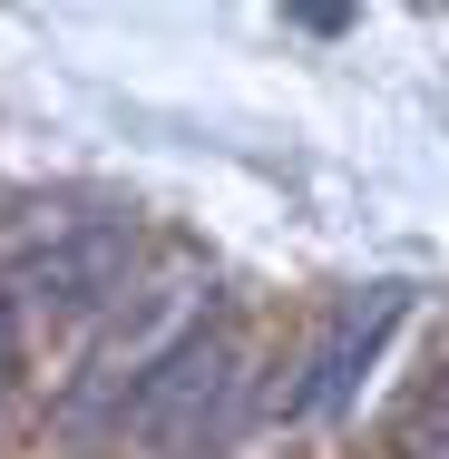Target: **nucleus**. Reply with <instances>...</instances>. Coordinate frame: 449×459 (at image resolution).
Instances as JSON below:
<instances>
[{
    "mask_svg": "<svg viewBox=\"0 0 449 459\" xmlns=\"http://www.w3.org/2000/svg\"><path fill=\"white\" fill-rule=\"evenodd\" d=\"M245 342H235V323H195L167 362L137 381V401H127V430L147 440L157 459H215L235 440V420H245Z\"/></svg>",
    "mask_w": 449,
    "mask_h": 459,
    "instance_id": "obj_3",
    "label": "nucleus"
},
{
    "mask_svg": "<svg viewBox=\"0 0 449 459\" xmlns=\"http://www.w3.org/2000/svg\"><path fill=\"white\" fill-rule=\"evenodd\" d=\"M401 459H449V381L401 420Z\"/></svg>",
    "mask_w": 449,
    "mask_h": 459,
    "instance_id": "obj_5",
    "label": "nucleus"
},
{
    "mask_svg": "<svg viewBox=\"0 0 449 459\" xmlns=\"http://www.w3.org/2000/svg\"><path fill=\"white\" fill-rule=\"evenodd\" d=\"M420 10H449V0H420Z\"/></svg>",
    "mask_w": 449,
    "mask_h": 459,
    "instance_id": "obj_8",
    "label": "nucleus"
},
{
    "mask_svg": "<svg viewBox=\"0 0 449 459\" xmlns=\"http://www.w3.org/2000/svg\"><path fill=\"white\" fill-rule=\"evenodd\" d=\"M127 264H137V225L127 215H30L0 245V303L20 323H89L127 303Z\"/></svg>",
    "mask_w": 449,
    "mask_h": 459,
    "instance_id": "obj_1",
    "label": "nucleus"
},
{
    "mask_svg": "<svg viewBox=\"0 0 449 459\" xmlns=\"http://www.w3.org/2000/svg\"><path fill=\"white\" fill-rule=\"evenodd\" d=\"M293 30H352V0H293Z\"/></svg>",
    "mask_w": 449,
    "mask_h": 459,
    "instance_id": "obj_6",
    "label": "nucleus"
},
{
    "mask_svg": "<svg viewBox=\"0 0 449 459\" xmlns=\"http://www.w3.org/2000/svg\"><path fill=\"white\" fill-rule=\"evenodd\" d=\"M20 352H30V323L0 303V391H10V371H20Z\"/></svg>",
    "mask_w": 449,
    "mask_h": 459,
    "instance_id": "obj_7",
    "label": "nucleus"
},
{
    "mask_svg": "<svg viewBox=\"0 0 449 459\" xmlns=\"http://www.w3.org/2000/svg\"><path fill=\"white\" fill-rule=\"evenodd\" d=\"M401 323H410V283H361V293H342V303L323 313L313 352H303V381L283 391V411H293V420H342Z\"/></svg>",
    "mask_w": 449,
    "mask_h": 459,
    "instance_id": "obj_4",
    "label": "nucleus"
},
{
    "mask_svg": "<svg viewBox=\"0 0 449 459\" xmlns=\"http://www.w3.org/2000/svg\"><path fill=\"white\" fill-rule=\"evenodd\" d=\"M195 323H215V283L195 274V264H177L167 283H147V293L117 313V333L69 371V391H59V411H49V420H59V440H108V430H127L137 381L167 362Z\"/></svg>",
    "mask_w": 449,
    "mask_h": 459,
    "instance_id": "obj_2",
    "label": "nucleus"
}]
</instances>
